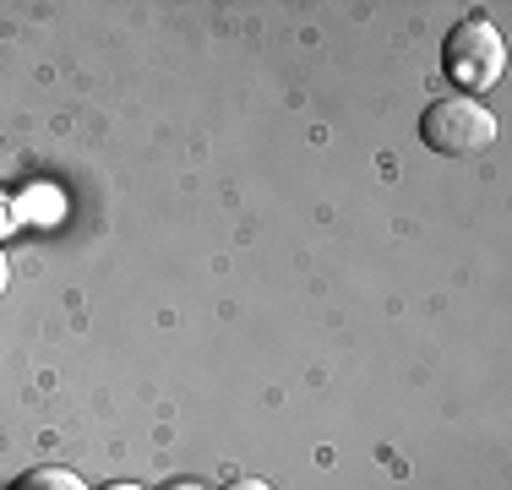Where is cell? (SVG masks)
<instances>
[{
    "label": "cell",
    "mask_w": 512,
    "mask_h": 490,
    "mask_svg": "<svg viewBox=\"0 0 512 490\" xmlns=\"http://www.w3.org/2000/svg\"><path fill=\"white\" fill-rule=\"evenodd\" d=\"M420 142L442 158H474L496 142V115L469 93H447L420 115Z\"/></svg>",
    "instance_id": "obj_1"
},
{
    "label": "cell",
    "mask_w": 512,
    "mask_h": 490,
    "mask_svg": "<svg viewBox=\"0 0 512 490\" xmlns=\"http://www.w3.org/2000/svg\"><path fill=\"white\" fill-rule=\"evenodd\" d=\"M442 66L469 98L485 93L496 77H502V66H507L502 28H496L491 17H463L458 28L447 33V44H442Z\"/></svg>",
    "instance_id": "obj_2"
},
{
    "label": "cell",
    "mask_w": 512,
    "mask_h": 490,
    "mask_svg": "<svg viewBox=\"0 0 512 490\" xmlns=\"http://www.w3.org/2000/svg\"><path fill=\"white\" fill-rule=\"evenodd\" d=\"M17 490H82V480L71 469H33V474H22Z\"/></svg>",
    "instance_id": "obj_3"
},
{
    "label": "cell",
    "mask_w": 512,
    "mask_h": 490,
    "mask_svg": "<svg viewBox=\"0 0 512 490\" xmlns=\"http://www.w3.org/2000/svg\"><path fill=\"white\" fill-rule=\"evenodd\" d=\"M224 490H273V485H267V480H229Z\"/></svg>",
    "instance_id": "obj_4"
},
{
    "label": "cell",
    "mask_w": 512,
    "mask_h": 490,
    "mask_svg": "<svg viewBox=\"0 0 512 490\" xmlns=\"http://www.w3.org/2000/svg\"><path fill=\"white\" fill-rule=\"evenodd\" d=\"M6 278H11V267H6V256H0V294H6Z\"/></svg>",
    "instance_id": "obj_5"
},
{
    "label": "cell",
    "mask_w": 512,
    "mask_h": 490,
    "mask_svg": "<svg viewBox=\"0 0 512 490\" xmlns=\"http://www.w3.org/2000/svg\"><path fill=\"white\" fill-rule=\"evenodd\" d=\"M99 490H142V485H126V480H120V485H99Z\"/></svg>",
    "instance_id": "obj_6"
},
{
    "label": "cell",
    "mask_w": 512,
    "mask_h": 490,
    "mask_svg": "<svg viewBox=\"0 0 512 490\" xmlns=\"http://www.w3.org/2000/svg\"><path fill=\"white\" fill-rule=\"evenodd\" d=\"M180 490H191V485H180Z\"/></svg>",
    "instance_id": "obj_7"
}]
</instances>
